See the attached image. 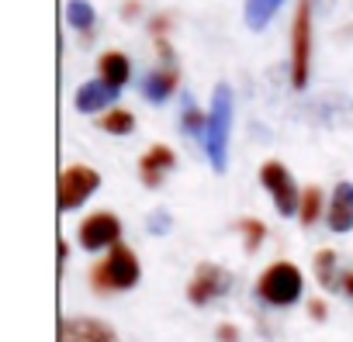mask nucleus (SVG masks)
I'll return each instance as SVG.
<instances>
[{"label":"nucleus","mask_w":353,"mask_h":342,"mask_svg":"<svg viewBox=\"0 0 353 342\" xmlns=\"http://www.w3.org/2000/svg\"><path fill=\"white\" fill-rule=\"evenodd\" d=\"M229 131H232V90L219 83L212 90V111L205 121V149H208L212 169H219V173L229 162Z\"/></svg>","instance_id":"nucleus-1"},{"label":"nucleus","mask_w":353,"mask_h":342,"mask_svg":"<svg viewBox=\"0 0 353 342\" xmlns=\"http://www.w3.org/2000/svg\"><path fill=\"white\" fill-rule=\"evenodd\" d=\"M139 284V259L132 256L128 246H111V256L94 266V287L104 290H128Z\"/></svg>","instance_id":"nucleus-2"},{"label":"nucleus","mask_w":353,"mask_h":342,"mask_svg":"<svg viewBox=\"0 0 353 342\" xmlns=\"http://www.w3.org/2000/svg\"><path fill=\"white\" fill-rule=\"evenodd\" d=\"M256 290H260V297H263L267 304H277V308L294 304V301L301 297V273H298L294 263H270V266L263 270Z\"/></svg>","instance_id":"nucleus-3"},{"label":"nucleus","mask_w":353,"mask_h":342,"mask_svg":"<svg viewBox=\"0 0 353 342\" xmlns=\"http://www.w3.org/2000/svg\"><path fill=\"white\" fill-rule=\"evenodd\" d=\"M308 52H312V4L301 0L294 11V32H291V83L298 90L308 80Z\"/></svg>","instance_id":"nucleus-4"},{"label":"nucleus","mask_w":353,"mask_h":342,"mask_svg":"<svg viewBox=\"0 0 353 342\" xmlns=\"http://www.w3.org/2000/svg\"><path fill=\"white\" fill-rule=\"evenodd\" d=\"M260 184L270 191V197H274V204H277L281 215H294V211H301L298 187H294V180H291V173H288V166H284V162H277V159L263 162V169H260Z\"/></svg>","instance_id":"nucleus-5"},{"label":"nucleus","mask_w":353,"mask_h":342,"mask_svg":"<svg viewBox=\"0 0 353 342\" xmlns=\"http://www.w3.org/2000/svg\"><path fill=\"white\" fill-rule=\"evenodd\" d=\"M97 187H101L97 169H90V166H70V169H63V177H59V208L63 211L80 208Z\"/></svg>","instance_id":"nucleus-6"},{"label":"nucleus","mask_w":353,"mask_h":342,"mask_svg":"<svg viewBox=\"0 0 353 342\" xmlns=\"http://www.w3.org/2000/svg\"><path fill=\"white\" fill-rule=\"evenodd\" d=\"M118 235H121V222L108 211H97L90 215L83 225H80V246L83 249H108V246H118Z\"/></svg>","instance_id":"nucleus-7"},{"label":"nucleus","mask_w":353,"mask_h":342,"mask_svg":"<svg viewBox=\"0 0 353 342\" xmlns=\"http://www.w3.org/2000/svg\"><path fill=\"white\" fill-rule=\"evenodd\" d=\"M229 287H232V277H229L222 266L201 263L198 273H194V280H191V287H188V297H191L194 304H208V301H215L219 294H225Z\"/></svg>","instance_id":"nucleus-8"},{"label":"nucleus","mask_w":353,"mask_h":342,"mask_svg":"<svg viewBox=\"0 0 353 342\" xmlns=\"http://www.w3.org/2000/svg\"><path fill=\"white\" fill-rule=\"evenodd\" d=\"M63 342H121V339L101 318H66L63 321Z\"/></svg>","instance_id":"nucleus-9"},{"label":"nucleus","mask_w":353,"mask_h":342,"mask_svg":"<svg viewBox=\"0 0 353 342\" xmlns=\"http://www.w3.org/2000/svg\"><path fill=\"white\" fill-rule=\"evenodd\" d=\"M329 228L332 232H350L353 228V184H336L332 201H329Z\"/></svg>","instance_id":"nucleus-10"},{"label":"nucleus","mask_w":353,"mask_h":342,"mask_svg":"<svg viewBox=\"0 0 353 342\" xmlns=\"http://www.w3.org/2000/svg\"><path fill=\"white\" fill-rule=\"evenodd\" d=\"M170 166H173V149L170 145H152L142 156V162H139V173H142V180L149 187H159V180H163V173Z\"/></svg>","instance_id":"nucleus-11"},{"label":"nucleus","mask_w":353,"mask_h":342,"mask_svg":"<svg viewBox=\"0 0 353 342\" xmlns=\"http://www.w3.org/2000/svg\"><path fill=\"white\" fill-rule=\"evenodd\" d=\"M114 97H118V90H114V87H108V83H101V80H90V83H83V87L77 90V111L94 114V111L108 107Z\"/></svg>","instance_id":"nucleus-12"},{"label":"nucleus","mask_w":353,"mask_h":342,"mask_svg":"<svg viewBox=\"0 0 353 342\" xmlns=\"http://www.w3.org/2000/svg\"><path fill=\"white\" fill-rule=\"evenodd\" d=\"M97 70H101V83H108L114 90H121L128 83V76H132V63L121 52H104L101 63H97Z\"/></svg>","instance_id":"nucleus-13"},{"label":"nucleus","mask_w":353,"mask_h":342,"mask_svg":"<svg viewBox=\"0 0 353 342\" xmlns=\"http://www.w3.org/2000/svg\"><path fill=\"white\" fill-rule=\"evenodd\" d=\"M284 4V0H246V25L253 28V32H263L267 25H270V18L277 14V8Z\"/></svg>","instance_id":"nucleus-14"},{"label":"nucleus","mask_w":353,"mask_h":342,"mask_svg":"<svg viewBox=\"0 0 353 342\" xmlns=\"http://www.w3.org/2000/svg\"><path fill=\"white\" fill-rule=\"evenodd\" d=\"M173 87H176V76H173L170 70H156V73H149V76H145L142 94H145L152 104H159V100H166V97L173 94Z\"/></svg>","instance_id":"nucleus-15"},{"label":"nucleus","mask_w":353,"mask_h":342,"mask_svg":"<svg viewBox=\"0 0 353 342\" xmlns=\"http://www.w3.org/2000/svg\"><path fill=\"white\" fill-rule=\"evenodd\" d=\"M66 21H70L73 28L87 32V28L94 25V8L87 4V0H70V4H66Z\"/></svg>","instance_id":"nucleus-16"},{"label":"nucleus","mask_w":353,"mask_h":342,"mask_svg":"<svg viewBox=\"0 0 353 342\" xmlns=\"http://www.w3.org/2000/svg\"><path fill=\"white\" fill-rule=\"evenodd\" d=\"M315 280L329 290V287H336V256H332V249H322L319 256H315Z\"/></svg>","instance_id":"nucleus-17"},{"label":"nucleus","mask_w":353,"mask_h":342,"mask_svg":"<svg viewBox=\"0 0 353 342\" xmlns=\"http://www.w3.org/2000/svg\"><path fill=\"white\" fill-rule=\"evenodd\" d=\"M132 125H135V118H132L128 111H121V107H114L111 114H104V118H101V128H104V131H111V135H128V131H132Z\"/></svg>","instance_id":"nucleus-18"},{"label":"nucleus","mask_w":353,"mask_h":342,"mask_svg":"<svg viewBox=\"0 0 353 342\" xmlns=\"http://www.w3.org/2000/svg\"><path fill=\"white\" fill-rule=\"evenodd\" d=\"M319 208H322V191H319V187H308V191H305V197H301V211H298V215H301V222H305V225H312V222L319 218Z\"/></svg>","instance_id":"nucleus-19"},{"label":"nucleus","mask_w":353,"mask_h":342,"mask_svg":"<svg viewBox=\"0 0 353 342\" xmlns=\"http://www.w3.org/2000/svg\"><path fill=\"white\" fill-rule=\"evenodd\" d=\"M239 232H243V239H246V249H250V253L263 242V225H260V222H253V218H250V222H243V225H239Z\"/></svg>","instance_id":"nucleus-20"},{"label":"nucleus","mask_w":353,"mask_h":342,"mask_svg":"<svg viewBox=\"0 0 353 342\" xmlns=\"http://www.w3.org/2000/svg\"><path fill=\"white\" fill-rule=\"evenodd\" d=\"M184 128L188 131H198L201 128V114H198V107H194L191 97H184Z\"/></svg>","instance_id":"nucleus-21"},{"label":"nucleus","mask_w":353,"mask_h":342,"mask_svg":"<svg viewBox=\"0 0 353 342\" xmlns=\"http://www.w3.org/2000/svg\"><path fill=\"white\" fill-rule=\"evenodd\" d=\"M166 228H170V215H166V211H152V218H149V232L159 235V232H166Z\"/></svg>","instance_id":"nucleus-22"},{"label":"nucleus","mask_w":353,"mask_h":342,"mask_svg":"<svg viewBox=\"0 0 353 342\" xmlns=\"http://www.w3.org/2000/svg\"><path fill=\"white\" fill-rule=\"evenodd\" d=\"M219 339H222V342H236L239 335H236V328H232V325H222V328H219Z\"/></svg>","instance_id":"nucleus-23"},{"label":"nucleus","mask_w":353,"mask_h":342,"mask_svg":"<svg viewBox=\"0 0 353 342\" xmlns=\"http://www.w3.org/2000/svg\"><path fill=\"white\" fill-rule=\"evenodd\" d=\"M308 311H312V318H319V321L325 318V304H322V301H312V304H308Z\"/></svg>","instance_id":"nucleus-24"},{"label":"nucleus","mask_w":353,"mask_h":342,"mask_svg":"<svg viewBox=\"0 0 353 342\" xmlns=\"http://www.w3.org/2000/svg\"><path fill=\"white\" fill-rule=\"evenodd\" d=\"M343 290L353 297V273H346V277H343Z\"/></svg>","instance_id":"nucleus-25"}]
</instances>
